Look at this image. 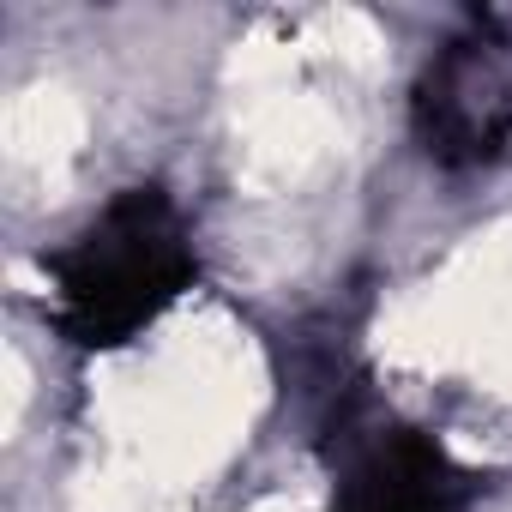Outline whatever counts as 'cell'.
I'll use <instances>...</instances> for the list:
<instances>
[{"mask_svg": "<svg viewBox=\"0 0 512 512\" xmlns=\"http://www.w3.org/2000/svg\"><path fill=\"white\" fill-rule=\"evenodd\" d=\"M37 272L55 338L109 356L139 344L199 284V247L163 181H127L67 241L37 253Z\"/></svg>", "mask_w": 512, "mask_h": 512, "instance_id": "cell-1", "label": "cell"}, {"mask_svg": "<svg viewBox=\"0 0 512 512\" xmlns=\"http://www.w3.org/2000/svg\"><path fill=\"white\" fill-rule=\"evenodd\" d=\"M320 458L332 476L326 512H476L482 476L458 464L428 428L392 416L368 380L332 386L320 416Z\"/></svg>", "mask_w": 512, "mask_h": 512, "instance_id": "cell-2", "label": "cell"}, {"mask_svg": "<svg viewBox=\"0 0 512 512\" xmlns=\"http://www.w3.org/2000/svg\"><path fill=\"white\" fill-rule=\"evenodd\" d=\"M410 139L440 175H476L512 157V25L470 13L410 85Z\"/></svg>", "mask_w": 512, "mask_h": 512, "instance_id": "cell-3", "label": "cell"}]
</instances>
